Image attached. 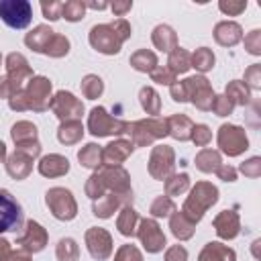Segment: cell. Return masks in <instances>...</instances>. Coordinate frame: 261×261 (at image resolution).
I'll list each match as a JSON object with an SVG mask.
<instances>
[{
	"instance_id": "5b68a950",
	"label": "cell",
	"mask_w": 261,
	"mask_h": 261,
	"mask_svg": "<svg viewBox=\"0 0 261 261\" xmlns=\"http://www.w3.org/2000/svg\"><path fill=\"white\" fill-rule=\"evenodd\" d=\"M153 41L157 47H163L167 49V43H175V35L169 27H157L155 29V35H153Z\"/></svg>"
},
{
	"instance_id": "8992f818",
	"label": "cell",
	"mask_w": 261,
	"mask_h": 261,
	"mask_svg": "<svg viewBox=\"0 0 261 261\" xmlns=\"http://www.w3.org/2000/svg\"><path fill=\"white\" fill-rule=\"evenodd\" d=\"M84 4L82 2H65L63 8H61V14L69 20H80L84 16Z\"/></svg>"
},
{
	"instance_id": "277c9868",
	"label": "cell",
	"mask_w": 261,
	"mask_h": 261,
	"mask_svg": "<svg viewBox=\"0 0 261 261\" xmlns=\"http://www.w3.org/2000/svg\"><path fill=\"white\" fill-rule=\"evenodd\" d=\"M51 39H53V31H51V29H47V27H37V31L27 37V45H31V47H35L37 51H41V49H43L41 41H45V49H47Z\"/></svg>"
},
{
	"instance_id": "ba28073f",
	"label": "cell",
	"mask_w": 261,
	"mask_h": 261,
	"mask_svg": "<svg viewBox=\"0 0 261 261\" xmlns=\"http://www.w3.org/2000/svg\"><path fill=\"white\" fill-rule=\"evenodd\" d=\"M61 8H63V4H43V14L47 16V18H51V20H55V18H59L61 16Z\"/></svg>"
},
{
	"instance_id": "30bf717a",
	"label": "cell",
	"mask_w": 261,
	"mask_h": 261,
	"mask_svg": "<svg viewBox=\"0 0 261 261\" xmlns=\"http://www.w3.org/2000/svg\"><path fill=\"white\" fill-rule=\"evenodd\" d=\"M130 6H133L130 2H124V4H112V10H116V12L122 16V14H124V12H126Z\"/></svg>"
},
{
	"instance_id": "3957f363",
	"label": "cell",
	"mask_w": 261,
	"mask_h": 261,
	"mask_svg": "<svg viewBox=\"0 0 261 261\" xmlns=\"http://www.w3.org/2000/svg\"><path fill=\"white\" fill-rule=\"evenodd\" d=\"M216 33H220V35H216V39H220V43L222 45H232V43H237L239 41V33H241V29H239V24H234V22H222V24H218L216 27Z\"/></svg>"
},
{
	"instance_id": "6da1fadb",
	"label": "cell",
	"mask_w": 261,
	"mask_h": 261,
	"mask_svg": "<svg viewBox=\"0 0 261 261\" xmlns=\"http://www.w3.org/2000/svg\"><path fill=\"white\" fill-rule=\"evenodd\" d=\"M0 16L12 29H24L31 22L33 6L27 0H4L0 2Z\"/></svg>"
},
{
	"instance_id": "9c48e42d",
	"label": "cell",
	"mask_w": 261,
	"mask_h": 261,
	"mask_svg": "<svg viewBox=\"0 0 261 261\" xmlns=\"http://www.w3.org/2000/svg\"><path fill=\"white\" fill-rule=\"evenodd\" d=\"M245 2H239V4H220V10L222 12H232V14H237V12H241V10H245Z\"/></svg>"
},
{
	"instance_id": "7a4b0ae2",
	"label": "cell",
	"mask_w": 261,
	"mask_h": 261,
	"mask_svg": "<svg viewBox=\"0 0 261 261\" xmlns=\"http://www.w3.org/2000/svg\"><path fill=\"white\" fill-rule=\"evenodd\" d=\"M18 222H20V204L6 190H0V232L16 230Z\"/></svg>"
},
{
	"instance_id": "52a82bcc",
	"label": "cell",
	"mask_w": 261,
	"mask_h": 261,
	"mask_svg": "<svg viewBox=\"0 0 261 261\" xmlns=\"http://www.w3.org/2000/svg\"><path fill=\"white\" fill-rule=\"evenodd\" d=\"M194 61L198 63V67H200V69H208V67H212L214 57H212V55H210L206 49H202V51H200V53L194 57Z\"/></svg>"
}]
</instances>
